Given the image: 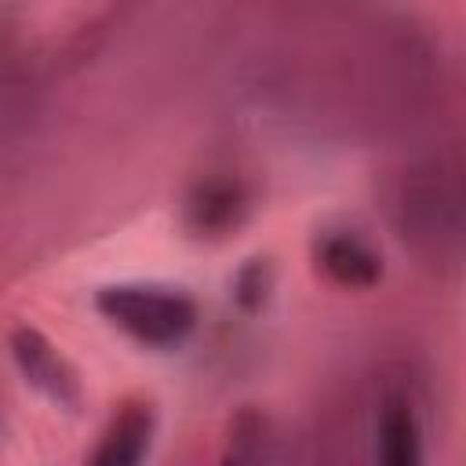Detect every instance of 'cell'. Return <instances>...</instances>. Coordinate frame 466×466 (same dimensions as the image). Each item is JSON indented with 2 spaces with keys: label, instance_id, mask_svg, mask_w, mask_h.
Wrapping results in <instances>:
<instances>
[{
  "label": "cell",
  "instance_id": "cell-1",
  "mask_svg": "<svg viewBox=\"0 0 466 466\" xmlns=\"http://www.w3.org/2000/svg\"><path fill=\"white\" fill-rule=\"evenodd\" d=\"M390 218L404 248L430 266H451L462 244V193L455 171L441 164L411 167L390 193Z\"/></svg>",
  "mask_w": 466,
  "mask_h": 466
},
{
  "label": "cell",
  "instance_id": "cell-2",
  "mask_svg": "<svg viewBox=\"0 0 466 466\" xmlns=\"http://www.w3.org/2000/svg\"><path fill=\"white\" fill-rule=\"evenodd\" d=\"M98 313L142 346L171 350L197 328V302L167 284H113L95 299Z\"/></svg>",
  "mask_w": 466,
  "mask_h": 466
},
{
  "label": "cell",
  "instance_id": "cell-3",
  "mask_svg": "<svg viewBox=\"0 0 466 466\" xmlns=\"http://www.w3.org/2000/svg\"><path fill=\"white\" fill-rule=\"evenodd\" d=\"M313 262L317 269L346 291H368L382 280V258L353 229H320L313 240Z\"/></svg>",
  "mask_w": 466,
  "mask_h": 466
},
{
  "label": "cell",
  "instance_id": "cell-4",
  "mask_svg": "<svg viewBox=\"0 0 466 466\" xmlns=\"http://www.w3.org/2000/svg\"><path fill=\"white\" fill-rule=\"evenodd\" d=\"M11 357H15L18 371L25 375V382L36 386L47 400H55L62 408H73L80 400L76 371L66 364V357L36 328H15L11 331Z\"/></svg>",
  "mask_w": 466,
  "mask_h": 466
},
{
  "label": "cell",
  "instance_id": "cell-5",
  "mask_svg": "<svg viewBox=\"0 0 466 466\" xmlns=\"http://www.w3.org/2000/svg\"><path fill=\"white\" fill-rule=\"evenodd\" d=\"M251 211V197L244 189V182L229 178V175H215L193 186L189 200H186V226L197 237H226L233 229H240V222Z\"/></svg>",
  "mask_w": 466,
  "mask_h": 466
},
{
  "label": "cell",
  "instance_id": "cell-6",
  "mask_svg": "<svg viewBox=\"0 0 466 466\" xmlns=\"http://www.w3.org/2000/svg\"><path fill=\"white\" fill-rule=\"evenodd\" d=\"M375 455L386 466H415L422 459V430L408 397H386L375 419Z\"/></svg>",
  "mask_w": 466,
  "mask_h": 466
},
{
  "label": "cell",
  "instance_id": "cell-7",
  "mask_svg": "<svg viewBox=\"0 0 466 466\" xmlns=\"http://www.w3.org/2000/svg\"><path fill=\"white\" fill-rule=\"evenodd\" d=\"M149 441H153V411H149V404H124L109 419V426H106V433L98 441V451L91 459L98 466H131L149 451Z\"/></svg>",
  "mask_w": 466,
  "mask_h": 466
},
{
  "label": "cell",
  "instance_id": "cell-8",
  "mask_svg": "<svg viewBox=\"0 0 466 466\" xmlns=\"http://www.w3.org/2000/svg\"><path fill=\"white\" fill-rule=\"evenodd\" d=\"M237 299H240V306L244 309H258L262 302H266V295H269V269L255 258L248 269H240V277H237Z\"/></svg>",
  "mask_w": 466,
  "mask_h": 466
}]
</instances>
